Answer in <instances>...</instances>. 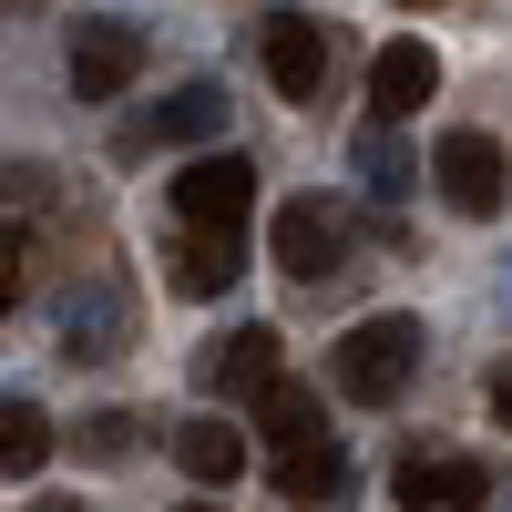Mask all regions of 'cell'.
Listing matches in <instances>:
<instances>
[{
  "label": "cell",
  "mask_w": 512,
  "mask_h": 512,
  "mask_svg": "<svg viewBox=\"0 0 512 512\" xmlns=\"http://www.w3.org/2000/svg\"><path fill=\"white\" fill-rule=\"evenodd\" d=\"M420 349H431V338H420V318H400V308H390V318H359V328L328 349V379H338L359 410H390V400L410 390Z\"/></svg>",
  "instance_id": "cell-1"
},
{
  "label": "cell",
  "mask_w": 512,
  "mask_h": 512,
  "mask_svg": "<svg viewBox=\"0 0 512 512\" xmlns=\"http://www.w3.org/2000/svg\"><path fill=\"white\" fill-rule=\"evenodd\" d=\"M246 205H256V164L246 154H195L185 175H175L185 236H246Z\"/></svg>",
  "instance_id": "cell-2"
},
{
  "label": "cell",
  "mask_w": 512,
  "mask_h": 512,
  "mask_svg": "<svg viewBox=\"0 0 512 512\" xmlns=\"http://www.w3.org/2000/svg\"><path fill=\"white\" fill-rule=\"evenodd\" d=\"M431 185H441V205H461V216H502V195H512V154L492 144V134H441L431 144Z\"/></svg>",
  "instance_id": "cell-3"
},
{
  "label": "cell",
  "mask_w": 512,
  "mask_h": 512,
  "mask_svg": "<svg viewBox=\"0 0 512 512\" xmlns=\"http://www.w3.org/2000/svg\"><path fill=\"white\" fill-rule=\"evenodd\" d=\"M390 492H400V512H482L492 502V472L472 451H400Z\"/></svg>",
  "instance_id": "cell-4"
},
{
  "label": "cell",
  "mask_w": 512,
  "mask_h": 512,
  "mask_svg": "<svg viewBox=\"0 0 512 512\" xmlns=\"http://www.w3.org/2000/svg\"><path fill=\"white\" fill-rule=\"evenodd\" d=\"M277 267L287 277H349V216H338L328 195L277 205Z\"/></svg>",
  "instance_id": "cell-5"
},
{
  "label": "cell",
  "mask_w": 512,
  "mask_h": 512,
  "mask_svg": "<svg viewBox=\"0 0 512 512\" xmlns=\"http://www.w3.org/2000/svg\"><path fill=\"white\" fill-rule=\"evenodd\" d=\"M267 82H277L287 103H328V21L267 11Z\"/></svg>",
  "instance_id": "cell-6"
},
{
  "label": "cell",
  "mask_w": 512,
  "mask_h": 512,
  "mask_svg": "<svg viewBox=\"0 0 512 512\" xmlns=\"http://www.w3.org/2000/svg\"><path fill=\"white\" fill-rule=\"evenodd\" d=\"M195 379H205V390H216V400H267V390H277V328H267V318L226 328L216 349L195 359Z\"/></svg>",
  "instance_id": "cell-7"
},
{
  "label": "cell",
  "mask_w": 512,
  "mask_h": 512,
  "mask_svg": "<svg viewBox=\"0 0 512 512\" xmlns=\"http://www.w3.org/2000/svg\"><path fill=\"white\" fill-rule=\"evenodd\" d=\"M134 72H144V31L134 21H82L72 31V93L82 103H113Z\"/></svg>",
  "instance_id": "cell-8"
},
{
  "label": "cell",
  "mask_w": 512,
  "mask_h": 512,
  "mask_svg": "<svg viewBox=\"0 0 512 512\" xmlns=\"http://www.w3.org/2000/svg\"><path fill=\"white\" fill-rule=\"evenodd\" d=\"M431 93H441V52H431V41H379V62H369V113H379V123H410Z\"/></svg>",
  "instance_id": "cell-9"
},
{
  "label": "cell",
  "mask_w": 512,
  "mask_h": 512,
  "mask_svg": "<svg viewBox=\"0 0 512 512\" xmlns=\"http://www.w3.org/2000/svg\"><path fill=\"white\" fill-rule=\"evenodd\" d=\"M226 134V93L216 82H185V93H164L144 113V144H216Z\"/></svg>",
  "instance_id": "cell-10"
},
{
  "label": "cell",
  "mask_w": 512,
  "mask_h": 512,
  "mask_svg": "<svg viewBox=\"0 0 512 512\" xmlns=\"http://www.w3.org/2000/svg\"><path fill=\"white\" fill-rule=\"evenodd\" d=\"M123 328H134V308H123V287H93L62 308V359H113Z\"/></svg>",
  "instance_id": "cell-11"
},
{
  "label": "cell",
  "mask_w": 512,
  "mask_h": 512,
  "mask_svg": "<svg viewBox=\"0 0 512 512\" xmlns=\"http://www.w3.org/2000/svg\"><path fill=\"white\" fill-rule=\"evenodd\" d=\"M256 441H267L277 461H287V451H308V441H328V410H318V390H297V379H277V390L256 400Z\"/></svg>",
  "instance_id": "cell-12"
},
{
  "label": "cell",
  "mask_w": 512,
  "mask_h": 512,
  "mask_svg": "<svg viewBox=\"0 0 512 512\" xmlns=\"http://www.w3.org/2000/svg\"><path fill=\"white\" fill-rule=\"evenodd\" d=\"M236 267H246V236H185L175 256H164V277H175L185 297H226Z\"/></svg>",
  "instance_id": "cell-13"
},
{
  "label": "cell",
  "mask_w": 512,
  "mask_h": 512,
  "mask_svg": "<svg viewBox=\"0 0 512 512\" xmlns=\"http://www.w3.org/2000/svg\"><path fill=\"white\" fill-rule=\"evenodd\" d=\"M175 461H185L195 482H236V472H246V431H236V420H185V431H175Z\"/></svg>",
  "instance_id": "cell-14"
},
{
  "label": "cell",
  "mask_w": 512,
  "mask_h": 512,
  "mask_svg": "<svg viewBox=\"0 0 512 512\" xmlns=\"http://www.w3.org/2000/svg\"><path fill=\"white\" fill-rule=\"evenodd\" d=\"M41 461H52V420H41V400H0V482H31Z\"/></svg>",
  "instance_id": "cell-15"
},
{
  "label": "cell",
  "mask_w": 512,
  "mask_h": 512,
  "mask_svg": "<svg viewBox=\"0 0 512 512\" xmlns=\"http://www.w3.org/2000/svg\"><path fill=\"white\" fill-rule=\"evenodd\" d=\"M277 492H287V502H338V492H349V451H338V441L287 451V461H277Z\"/></svg>",
  "instance_id": "cell-16"
},
{
  "label": "cell",
  "mask_w": 512,
  "mask_h": 512,
  "mask_svg": "<svg viewBox=\"0 0 512 512\" xmlns=\"http://www.w3.org/2000/svg\"><path fill=\"white\" fill-rule=\"evenodd\" d=\"M134 431H144L134 410H93L82 420V461H134Z\"/></svg>",
  "instance_id": "cell-17"
},
{
  "label": "cell",
  "mask_w": 512,
  "mask_h": 512,
  "mask_svg": "<svg viewBox=\"0 0 512 512\" xmlns=\"http://www.w3.org/2000/svg\"><path fill=\"white\" fill-rule=\"evenodd\" d=\"M359 175H369V195H400V185H410V164H400L390 134H369V144H359Z\"/></svg>",
  "instance_id": "cell-18"
},
{
  "label": "cell",
  "mask_w": 512,
  "mask_h": 512,
  "mask_svg": "<svg viewBox=\"0 0 512 512\" xmlns=\"http://www.w3.org/2000/svg\"><path fill=\"white\" fill-rule=\"evenodd\" d=\"M21 277H31V246H21L11 226H0V308H11V297H21Z\"/></svg>",
  "instance_id": "cell-19"
},
{
  "label": "cell",
  "mask_w": 512,
  "mask_h": 512,
  "mask_svg": "<svg viewBox=\"0 0 512 512\" xmlns=\"http://www.w3.org/2000/svg\"><path fill=\"white\" fill-rule=\"evenodd\" d=\"M492 431H512V359L492 369Z\"/></svg>",
  "instance_id": "cell-20"
},
{
  "label": "cell",
  "mask_w": 512,
  "mask_h": 512,
  "mask_svg": "<svg viewBox=\"0 0 512 512\" xmlns=\"http://www.w3.org/2000/svg\"><path fill=\"white\" fill-rule=\"evenodd\" d=\"M31 512H72V502H31Z\"/></svg>",
  "instance_id": "cell-21"
},
{
  "label": "cell",
  "mask_w": 512,
  "mask_h": 512,
  "mask_svg": "<svg viewBox=\"0 0 512 512\" xmlns=\"http://www.w3.org/2000/svg\"><path fill=\"white\" fill-rule=\"evenodd\" d=\"M185 512H216V502H185Z\"/></svg>",
  "instance_id": "cell-22"
}]
</instances>
